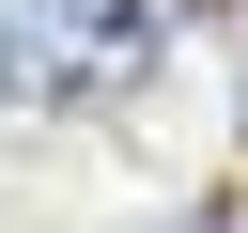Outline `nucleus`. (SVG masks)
Here are the masks:
<instances>
[{"instance_id": "2", "label": "nucleus", "mask_w": 248, "mask_h": 233, "mask_svg": "<svg viewBox=\"0 0 248 233\" xmlns=\"http://www.w3.org/2000/svg\"><path fill=\"white\" fill-rule=\"evenodd\" d=\"M155 233H232V202H170V217H155Z\"/></svg>"}, {"instance_id": "1", "label": "nucleus", "mask_w": 248, "mask_h": 233, "mask_svg": "<svg viewBox=\"0 0 248 233\" xmlns=\"http://www.w3.org/2000/svg\"><path fill=\"white\" fill-rule=\"evenodd\" d=\"M155 62V0H0V93L16 109H108Z\"/></svg>"}]
</instances>
